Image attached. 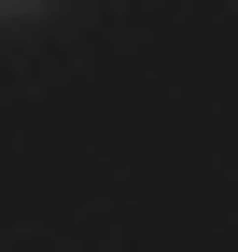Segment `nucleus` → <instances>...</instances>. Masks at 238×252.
<instances>
[{
    "label": "nucleus",
    "instance_id": "obj_1",
    "mask_svg": "<svg viewBox=\"0 0 238 252\" xmlns=\"http://www.w3.org/2000/svg\"><path fill=\"white\" fill-rule=\"evenodd\" d=\"M0 14H14V0H0Z\"/></svg>",
    "mask_w": 238,
    "mask_h": 252
}]
</instances>
